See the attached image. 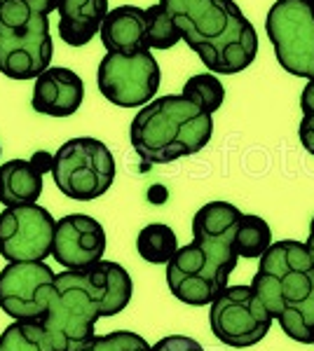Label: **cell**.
<instances>
[{"instance_id": "obj_30", "label": "cell", "mask_w": 314, "mask_h": 351, "mask_svg": "<svg viewBox=\"0 0 314 351\" xmlns=\"http://www.w3.org/2000/svg\"><path fill=\"white\" fill-rule=\"evenodd\" d=\"M0 152H3V148H0Z\"/></svg>"}, {"instance_id": "obj_11", "label": "cell", "mask_w": 314, "mask_h": 351, "mask_svg": "<svg viewBox=\"0 0 314 351\" xmlns=\"http://www.w3.org/2000/svg\"><path fill=\"white\" fill-rule=\"evenodd\" d=\"M54 276L52 267L40 260L10 263L0 271V309L14 321L40 324L54 291Z\"/></svg>"}, {"instance_id": "obj_6", "label": "cell", "mask_w": 314, "mask_h": 351, "mask_svg": "<svg viewBox=\"0 0 314 351\" xmlns=\"http://www.w3.org/2000/svg\"><path fill=\"white\" fill-rule=\"evenodd\" d=\"M52 178L73 202H94L111 190L115 160L106 143L89 136L71 138L52 155Z\"/></svg>"}, {"instance_id": "obj_8", "label": "cell", "mask_w": 314, "mask_h": 351, "mask_svg": "<svg viewBox=\"0 0 314 351\" xmlns=\"http://www.w3.org/2000/svg\"><path fill=\"white\" fill-rule=\"evenodd\" d=\"M279 66L295 77L314 80V21L305 0H277L265 19Z\"/></svg>"}, {"instance_id": "obj_5", "label": "cell", "mask_w": 314, "mask_h": 351, "mask_svg": "<svg viewBox=\"0 0 314 351\" xmlns=\"http://www.w3.org/2000/svg\"><path fill=\"white\" fill-rule=\"evenodd\" d=\"M214 117L181 94H167L146 104L129 127L136 155L146 164H169L209 145Z\"/></svg>"}, {"instance_id": "obj_27", "label": "cell", "mask_w": 314, "mask_h": 351, "mask_svg": "<svg viewBox=\"0 0 314 351\" xmlns=\"http://www.w3.org/2000/svg\"><path fill=\"white\" fill-rule=\"evenodd\" d=\"M305 251H307V256H310V260L314 263V218L310 223V234H307V241H305Z\"/></svg>"}, {"instance_id": "obj_22", "label": "cell", "mask_w": 314, "mask_h": 351, "mask_svg": "<svg viewBox=\"0 0 314 351\" xmlns=\"http://www.w3.org/2000/svg\"><path fill=\"white\" fill-rule=\"evenodd\" d=\"M146 33L150 49H171L181 40L179 28L174 26L171 16L164 12L162 5H150L146 10Z\"/></svg>"}, {"instance_id": "obj_4", "label": "cell", "mask_w": 314, "mask_h": 351, "mask_svg": "<svg viewBox=\"0 0 314 351\" xmlns=\"http://www.w3.org/2000/svg\"><path fill=\"white\" fill-rule=\"evenodd\" d=\"M251 288L282 330L300 344L312 342L314 332V263L305 243L284 239L258 258Z\"/></svg>"}, {"instance_id": "obj_3", "label": "cell", "mask_w": 314, "mask_h": 351, "mask_svg": "<svg viewBox=\"0 0 314 351\" xmlns=\"http://www.w3.org/2000/svg\"><path fill=\"white\" fill-rule=\"evenodd\" d=\"M181 40L218 75H235L254 64L258 33L235 0H159Z\"/></svg>"}, {"instance_id": "obj_21", "label": "cell", "mask_w": 314, "mask_h": 351, "mask_svg": "<svg viewBox=\"0 0 314 351\" xmlns=\"http://www.w3.org/2000/svg\"><path fill=\"white\" fill-rule=\"evenodd\" d=\"M181 96L190 99L192 104H197L202 110L214 115L223 106V101H225V87H223V82L214 73H199V75H192L190 80L183 84V94Z\"/></svg>"}, {"instance_id": "obj_16", "label": "cell", "mask_w": 314, "mask_h": 351, "mask_svg": "<svg viewBox=\"0 0 314 351\" xmlns=\"http://www.w3.org/2000/svg\"><path fill=\"white\" fill-rule=\"evenodd\" d=\"M59 38L71 47L92 43L108 14V0H59Z\"/></svg>"}, {"instance_id": "obj_12", "label": "cell", "mask_w": 314, "mask_h": 351, "mask_svg": "<svg viewBox=\"0 0 314 351\" xmlns=\"http://www.w3.org/2000/svg\"><path fill=\"white\" fill-rule=\"evenodd\" d=\"M54 54L49 16L33 14L21 28H0V73L12 80H36Z\"/></svg>"}, {"instance_id": "obj_20", "label": "cell", "mask_w": 314, "mask_h": 351, "mask_svg": "<svg viewBox=\"0 0 314 351\" xmlns=\"http://www.w3.org/2000/svg\"><path fill=\"white\" fill-rule=\"evenodd\" d=\"M0 351H54L47 332L33 321H14L0 332Z\"/></svg>"}, {"instance_id": "obj_10", "label": "cell", "mask_w": 314, "mask_h": 351, "mask_svg": "<svg viewBox=\"0 0 314 351\" xmlns=\"http://www.w3.org/2000/svg\"><path fill=\"white\" fill-rule=\"evenodd\" d=\"M56 220L40 204L10 206L0 213V258L10 263H31L52 253Z\"/></svg>"}, {"instance_id": "obj_26", "label": "cell", "mask_w": 314, "mask_h": 351, "mask_svg": "<svg viewBox=\"0 0 314 351\" xmlns=\"http://www.w3.org/2000/svg\"><path fill=\"white\" fill-rule=\"evenodd\" d=\"M24 3L28 5V8H31L33 14L49 16L56 10V3H59V0H24Z\"/></svg>"}, {"instance_id": "obj_17", "label": "cell", "mask_w": 314, "mask_h": 351, "mask_svg": "<svg viewBox=\"0 0 314 351\" xmlns=\"http://www.w3.org/2000/svg\"><path fill=\"white\" fill-rule=\"evenodd\" d=\"M43 195V171L33 162L10 160L0 164V204L26 206L38 204Z\"/></svg>"}, {"instance_id": "obj_13", "label": "cell", "mask_w": 314, "mask_h": 351, "mask_svg": "<svg viewBox=\"0 0 314 351\" xmlns=\"http://www.w3.org/2000/svg\"><path fill=\"white\" fill-rule=\"evenodd\" d=\"M106 253V230L85 213H71L56 220L52 256L66 269H87L101 263Z\"/></svg>"}, {"instance_id": "obj_1", "label": "cell", "mask_w": 314, "mask_h": 351, "mask_svg": "<svg viewBox=\"0 0 314 351\" xmlns=\"http://www.w3.org/2000/svg\"><path fill=\"white\" fill-rule=\"evenodd\" d=\"M131 295L134 284L129 271L111 260L87 269L59 271L40 326L54 351H80L96 337V321L120 314Z\"/></svg>"}, {"instance_id": "obj_24", "label": "cell", "mask_w": 314, "mask_h": 351, "mask_svg": "<svg viewBox=\"0 0 314 351\" xmlns=\"http://www.w3.org/2000/svg\"><path fill=\"white\" fill-rule=\"evenodd\" d=\"M300 108H302V122L298 129L300 143L310 155H314V80H307L305 89H302Z\"/></svg>"}, {"instance_id": "obj_14", "label": "cell", "mask_w": 314, "mask_h": 351, "mask_svg": "<svg viewBox=\"0 0 314 351\" xmlns=\"http://www.w3.org/2000/svg\"><path fill=\"white\" fill-rule=\"evenodd\" d=\"M85 99V82L71 68H47L36 77L33 84L31 106L36 112L49 117H68L73 115Z\"/></svg>"}, {"instance_id": "obj_18", "label": "cell", "mask_w": 314, "mask_h": 351, "mask_svg": "<svg viewBox=\"0 0 314 351\" xmlns=\"http://www.w3.org/2000/svg\"><path fill=\"white\" fill-rule=\"evenodd\" d=\"M136 251L146 263L167 265L174 253L179 251V239L176 232L164 223H150L136 237Z\"/></svg>"}, {"instance_id": "obj_7", "label": "cell", "mask_w": 314, "mask_h": 351, "mask_svg": "<svg viewBox=\"0 0 314 351\" xmlns=\"http://www.w3.org/2000/svg\"><path fill=\"white\" fill-rule=\"evenodd\" d=\"M272 321L251 286H225L209 309L211 332L232 349H247L265 339Z\"/></svg>"}, {"instance_id": "obj_15", "label": "cell", "mask_w": 314, "mask_h": 351, "mask_svg": "<svg viewBox=\"0 0 314 351\" xmlns=\"http://www.w3.org/2000/svg\"><path fill=\"white\" fill-rule=\"evenodd\" d=\"M99 36L108 52H150L146 33V10L136 5H120L115 10H108L106 19L101 21Z\"/></svg>"}, {"instance_id": "obj_25", "label": "cell", "mask_w": 314, "mask_h": 351, "mask_svg": "<svg viewBox=\"0 0 314 351\" xmlns=\"http://www.w3.org/2000/svg\"><path fill=\"white\" fill-rule=\"evenodd\" d=\"M150 351H204L202 344L192 337H186V335H169V337H162L157 344H153Z\"/></svg>"}, {"instance_id": "obj_2", "label": "cell", "mask_w": 314, "mask_h": 351, "mask_svg": "<svg viewBox=\"0 0 314 351\" xmlns=\"http://www.w3.org/2000/svg\"><path fill=\"white\" fill-rule=\"evenodd\" d=\"M242 211L230 202H209L192 218V243L167 263V286L176 300L204 307L227 286L237 267L235 234Z\"/></svg>"}, {"instance_id": "obj_9", "label": "cell", "mask_w": 314, "mask_h": 351, "mask_svg": "<svg viewBox=\"0 0 314 351\" xmlns=\"http://www.w3.org/2000/svg\"><path fill=\"white\" fill-rule=\"evenodd\" d=\"M159 80L162 73L153 52H108L96 71L99 92L120 108H144L150 104L159 89Z\"/></svg>"}, {"instance_id": "obj_23", "label": "cell", "mask_w": 314, "mask_h": 351, "mask_svg": "<svg viewBox=\"0 0 314 351\" xmlns=\"http://www.w3.org/2000/svg\"><path fill=\"white\" fill-rule=\"evenodd\" d=\"M80 351H150V344L131 330H115L108 335H96Z\"/></svg>"}, {"instance_id": "obj_29", "label": "cell", "mask_w": 314, "mask_h": 351, "mask_svg": "<svg viewBox=\"0 0 314 351\" xmlns=\"http://www.w3.org/2000/svg\"><path fill=\"white\" fill-rule=\"evenodd\" d=\"M310 344H314V332H312V342Z\"/></svg>"}, {"instance_id": "obj_19", "label": "cell", "mask_w": 314, "mask_h": 351, "mask_svg": "<svg viewBox=\"0 0 314 351\" xmlns=\"http://www.w3.org/2000/svg\"><path fill=\"white\" fill-rule=\"evenodd\" d=\"M272 246V230L260 216H251L242 213V220L237 225L235 234V253L237 258H260L267 248Z\"/></svg>"}, {"instance_id": "obj_28", "label": "cell", "mask_w": 314, "mask_h": 351, "mask_svg": "<svg viewBox=\"0 0 314 351\" xmlns=\"http://www.w3.org/2000/svg\"><path fill=\"white\" fill-rule=\"evenodd\" d=\"M305 5H307V10H310V16L314 21V0H305Z\"/></svg>"}]
</instances>
